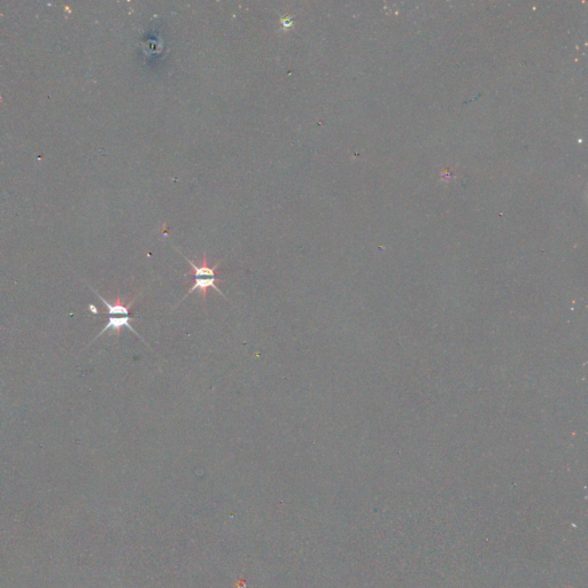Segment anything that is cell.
<instances>
[{"instance_id":"obj_1","label":"cell","mask_w":588,"mask_h":588,"mask_svg":"<svg viewBox=\"0 0 588 588\" xmlns=\"http://www.w3.org/2000/svg\"><path fill=\"white\" fill-rule=\"evenodd\" d=\"M220 282H222V280L218 279L217 277H216V276H194V285L191 287V289H190L188 294H191L194 291L199 289L202 298H204V301L206 302L207 288H209V287L215 289L216 292L222 294L223 296V293L220 292L219 287L217 286V283H220Z\"/></svg>"},{"instance_id":"obj_2","label":"cell","mask_w":588,"mask_h":588,"mask_svg":"<svg viewBox=\"0 0 588 588\" xmlns=\"http://www.w3.org/2000/svg\"><path fill=\"white\" fill-rule=\"evenodd\" d=\"M91 289H92V292L96 293V296L99 298V299H100L102 304L106 306V308H107L106 314L108 315V316H130V314H129V309H130V307L133 305V302L136 301L137 297L133 300H131L130 302H128L127 305H124L122 300H121L120 296H118V299H116L115 304H109V302L106 301L105 298H102L100 294L96 291V289L92 288V287H91Z\"/></svg>"},{"instance_id":"obj_3","label":"cell","mask_w":588,"mask_h":588,"mask_svg":"<svg viewBox=\"0 0 588 588\" xmlns=\"http://www.w3.org/2000/svg\"><path fill=\"white\" fill-rule=\"evenodd\" d=\"M130 321H131V316H121V317H115V316H113V317H109V318H108V322H107L106 325L103 326L102 330L100 332H99L98 336L92 341L97 340L99 338V337H101V335L105 334V332L108 331V330H113V331L116 332V334L120 335L121 328H122V327H128L129 330L132 331L133 334H135L136 336H138L140 338V336L138 335V332L135 330V328H133V326H131Z\"/></svg>"}]
</instances>
